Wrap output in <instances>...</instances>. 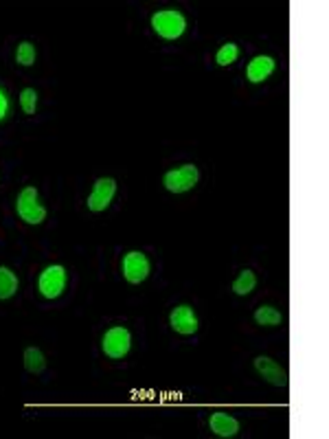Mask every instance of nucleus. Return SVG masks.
Returning <instances> with one entry per match:
<instances>
[{"mask_svg":"<svg viewBox=\"0 0 329 439\" xmlns=\"http://www.w3.org/2000/svg\"><path fill=\"white\" fill-rule=\"evenodd\" d=\"M152 27L156 29L158 36H163L167 40H176L185 33L187 20L176 9H163V11H158V14L152 16Z\"/></svg>","mask_w":329,"mask_h":439,"instance_id":"f257e3e1","label":"nucleus"},{"mask_svg":"<svg viewBox=\"0 0 329 439\" xmlns=\"http://www.w3.org/2000/svg\"><path fill=\"white\" fill-rule=\"evenodd\" d=\"M16 209H18V216L29 224H40L47 218V209L38 202L36 187H25L20 191V196L16 200Z\"/></svg>","mask_w":329,"mask_h":439,"instance_id":"f03ea898","label":"nucleus"},{"mask_svg":"<svg viewBox=\"0 0 329 439\" xmlns=\"http://www.w3.org/2000/svg\"><path fill=\"white\" fill-rule=\"evenodd\" d=\"M198 178H200V172L196 165H183L167 172L163 178V185L172 191V194H185V191L194 189L198 185Z\"/></svg>","mask_w":329,"mask_h":439,"instance_id":"7ed1b4c3","label":"nucleus"},{"mask_svg":"<svg viewBox=\"0 0 329 439\" xmlns=\"http://www.w3.org/2000/svg\"><path fill=\"white\" fill-rule=\"evenodd\" d=\"M115 191H117L115 178H99L88 196V209L95 213L106 211L110 207L112 198H115Z\"/></svg>","mask_w":329,"mask_h":439,"instance_id":"20e7f679","label":"nucleus"},{"mask_svg":"<svg viewBox=\"0 0 329 439\" xmlns=\"http://www.w3.org/2000/svg\"><path fill=\"white\" fill-rule=\"evenodd\" d=\"M64 286H66V270L62 266H49L40 275V281H38L42 297L47 299H58L62 295Z\"/></svg>","mask_w":329,"mask_h":439,"instance_id":"39448f33","label":"nucleus"},{"mask_svg":"<svg viewBox=\"0 0 329 439\" xmlns=\"http://www.w3.org/2000/svg\"><path fill=\"white\" fill-rule=\"evenodd\" d=\"M130 345H132V336L126 328H112L104 334V352L110 358H123L130 352Z\"/></svg>","mask_w":329,"mask_h":439,"instance_id":"423d86ee","label":"nucleus"},{"mask_svg":"<svg viewBox=\"0 0 329 439\" xmlns=\"http://www.w3.org/2000/svg\"><path fill=\"white\" fill-rule=\"evenodd\" d=\"M123 275H126L130 284H141L150 275V260L139 251L128 253L123 257Z\"/></svg>","mask_w":329,"mask_h":439,"instance_id":"0eeeda50","label":"nucleus"},{"mask_svg":"<svg viewBox=\"0 0 329 439\" xmlns=\"http://www.w3.org/2000/svg\"><path fill=\"white\" fill-rule=\"evenodd\" d=\"M255 369L259 371V376H262L266 382L275 387H288V371L283 369L279 363H275L272 358L268 356H257L255 358Z\"/></svg>","mask_w":329,"mask_h":439,"instance_id":"6e6552de","label":"nucleus"},{"mask_svg":"<svg viewBox=\"0 0 329 439\" xmlns=\"http://www.w3.org/2000/svg\"><path fill=\"white\" fill-rule=\"evenodd\" d=\"M169 323L178 334H196L198 332V317L194 308L189 306H178L172 314H169Z\"/></svg>","mask_w":329,"mask_h":439,"instance_id":"1a4fd4ad","label":"nucleus"},{"mask_svg":"<svg viewBox=\"0 0 329 439\" xmlns=\"http://www.w3.org/2000/svg\"><path fill=\"white\" fill-rule=\"evenodd\" d=\"M275 71V60L270 58V55H257V58L248 64L246 69V77L251 80L253 84H259L270 77V73Z\"/></svg>","mask_w":329,"mask_h":439,"instance_id":"9d476101","label":"nucleus"},{"mask_svg":"<svg viewBox=\"0 0 329 439\" xmlns=\"http://www.w3.org/2000/svg\"><path fill=\"white\" fill-rule=\"evenodd\" d=\"M209 426H211V431L220 437H233L240 433V422L231 418L229 413H213L209 420Z\"/></svg>","mask_w":329,"mask_h":439,"instance_id":"9b49d317","label":"nucleus"},{"mask_svg":"<svg viewBox=\"0 0 329 439\" xmlns=\"http://www.w3.org/2000/svg\"><path fill=\"white\" fill-rule=\"evenodd\" d=\"M18 292V277L14 270L0 266V299H9Z\"/></svg>","mask_w":329,"mask_h":439,"instance_id":"f8f14e48","label":"nucleus"},{"mask_svg":"<svg viewBox=\"0 0 329 439\" xmlns=\"http://www.w3.org/2000/svg\"><path fill=\"white\" fill-rule=\"evenodd\" d=\"M255 286H257V277H255L253 270H242V275L237 277L235 284H233V292L240 297H246L255 290Z\"/></svg>","mask_w":329,"mask_h":439,"instance_id":"ddd939ff","label":"nucleus"},{"mask_svg":"<svg viewBox=\"0 0 329 439\" xmlns=\"http://www.w3.org/2000/svg\"><path fill=\"white\" fill-rule=\"evenodd\" d=\"M25 367L29 374H42L44 367H47V358H44L38 347H29L25 352Z\"/></svg>","mask_w":329,"mask_h":439,"instance_id":"4468645a","label":"nucleus"},{"mask_svg":"<svg viewBox=\"0 0 329 439\" xmlns=\"http://www.w3.org/2000/svg\"><path fill=\"white\" fill-rule=\"evenodd\" d=\"M255 321L259 325H266V328H275V325H279L283 321V317H281V312L277 308L262 306V308H257V312H255Z\"/></svg>","mask_w":329,"mask_h":439,"instance_id":"2eb2a0df","label":"nucleus"},{"mask_svg":"<svg viewBox=\"0 0 329 439\" xmlns=\"http://www.w3.org/2000/svg\"><path fill=\"white\" fill-rule=\"evenodd\" d=\"M16 60L22 66L36 64V47H33L31 42H20L18 44V51H16Z\"/></svg>","mask_w":329,"mask_h":439,"instance_id":"dca6fc26","label":"nucleus"},{"mask_svg":"<svg viewBox=\"0 0 329 439\" xmlns=\"http://www.w3.org/2000/svg\"><path fill=\"white\" fill-rule=\"evenodd\" d=\"M20 106L22 110H25V115H33L36 112V106H38V93L36 88H25L20 93Z\"/></svg>","mask_w":329,"mask_h":439,"instance_id":"f3484780","label":"nucleus"},{"mask_svg":"<svg viewBox=\"0 0 329 439\" xmlns=\"http://www.w3.org/2000/svg\"><path fill=\"white\" fill-rule=\"evenodd\" d=\"M237 55H240V49H237V44H233V42H229V44H224V47L218 51V64L220 66H229V64H233L235 60H237Z\"/></svg>","mask_w":329,"mask_h":439,"instance_id":"a211bd4d","label":"nucleus"},{"mask_svg":"<svg viewBox=\"0 0 329 439\" xmlns=\"http://www.w3.org/2000/svg\"><path fill=\"white\" fill-rule=\"evenodd\" d=\"M7 108H9V101H7V97H5L3 90H0V119H5Z\"/></svg>","mask_w":329,"mask_h":439,"instance_id":"6ab92c4d","label":"nucleus"}]
</instances>
